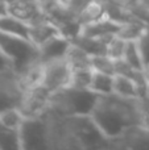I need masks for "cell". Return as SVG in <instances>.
Segmentation results:
<instances>
[{
	"mask_svg": "<svg viewBox=\"0 0 149 150\" xmlns=\"http://www.w3.org/2000/svg\"><path fill=\"white\" fill-rule=\"evenodd\" d=\"M67 149H110V138L100 130L91 115L65 116Z\"/></svg>",
	"mask_w": 149,
	"mask_h": 150,
	"instance_id": "2",
	"label": "cell"
},
{
	"mask_svg": "<svg viewBox=\"0 0 149 150\" xmlns=\"http://www.w3.org/2000/svg\"><path fill=\"white\" fill-rule=\"evenodd\" d=\"M145 98H148V99H149V83L147 84V95H145Z\"/></svg>",
	"mask_w": 149,
	"mask_h": 150,
	"instance_id": "34",
	"label": "cell"
},
{
	"mask_svg": "<svg viewBox=\"0 0 149 150\" xmlns=\"http://www.w3.org/2000/svg\"><path fill=\"white\" fill-rule=\"evenodd\" d=\"M0 150H21L20 132L0 121Z\"/></svg>",
	"mask_w": 149,
	"mask_h": 150,
	"instance_id": "18",
	"label": "cell"
},
{
	"mask_svg": "<svg viewBox=\"0 0 149 150\" xmlns=\"http://www.w3.org/2000/svg\"><path fill=\"white\" fill-rule=\"evenodd\" d=\"M116 36V34H115ZM114 36L110 37H91L86 36V34L79 33L75 38L71 40V42L75 45H78L79 47L84 50L86 53H89L90 55H102L107 54V45L110 42V40Z\"/></svg>",
	"mask_w": 149,
	"mask_h": 150,
	"instance_id": "12",
	"label": "cell"
},
{
	"mask_svg": "<svg viewBox=\"0 0 149 150\" xmlns=\"http://www.w3.org/2000/svg\"><path fill=\"white\" fill-rule=\"evenodd\" d=\"M0 32L29 38V24L9 13H5L0 16Z\"/></svg>",
	"mask_w": 149,
	"mask_h": 150,
	"instance_id": "16",
	"label": "cell"
},
{
	"mask_svg": "<svg viewBox=\"0 0 149 150\" xmlns=\"http://www.w3.org/2000/svg\"><path fill=\"white\" fill-rule=\"evenodd\" d=\"M65 58L73 70L74 69L91 67V55L84 52L82 47H79L78 45L73 44V42H71L70 47L67 49Z\"/></svg>",
	"mask_w": 149,
	"mask_h": 150,
	"instance_id": "17",
	"label": "cell"
},
{
	"mask_svg": "<svg viewBox=\"0 0 149 150\" xmlns=\"http://www.w3.org/2000/svg\"><path fill=\"white\" fill-rule=\"evenodd\" d=\"M114 93L123 98H143V91L133 79L121 74L114 75Z\"/></svg>",
	"mask_w": 149,
	"mask_h": 150,
	"instance_id": "15",
	"label": "cell"
},
{
	"mask_svg": "<svg viewBox=\"0 0 149 150\" xmlns=\"http://www.w3.org/2000/svg\"><path fill=\"white\" fill-rule=\"evenodd\" d=\"M24 119H25V117H24V115L21 113V111L17 107L8 108V109H4V111L0 112V121L4 125L11 127V128L18 129Z\"/></svg>",
	"mask_w": 149,
	"mask_h": 150,
	"instance_id": "26",
	"label": "cell"
},
{
	"mask_svg": "<svg viewBox=\"0 0 149 150\" xmlns=\"http://www.w3.org/2000/svg\"><path fill=\"white\" fill-rule=\"evenodd\" d=\"M42 65H44L42 86L46 87L50 92H55L61 88L70 86L73 69L70 67L66 58L54 59Z\"/></svg>",
	"mask_w": 149,
	"mask_h": 150,
	"instance_id": "8",
	"label": "cell"
},
{
	"mask_svg": "<svg viewBox=\"0 0 149 150\" xmlns=\"http://www.w3.org/2000/svg\"><path fill=\"white\" fill-rule=\"evenodd\" d=\"M24 96V87L18 74L13 69L0 71V112L20 105Z\"/></svg>",
	"mask_w": 149,
	"mask_h": 150,
	"instance_id": "6",
	"label": "cell"
},
{
	"mask_svg": "<svg viewBox=\"0 0 149 150\" xmlns=\"http://www.w3.org/2000/svg\"><path fill=\"white\" fill-rule=\"evenodd\" d=\"M92 75H94V69L92 67L74 69L73 73H71L70 86L74 88L87 90V88H90V86H91Z\"/></svg>",
	"mask_w": 149,
	"mask_h": 150,
	"instance_id": "23",
	"label": "cell"
},
{
	"mask_svg": "<svg viewBox=\"0 0 149 150\" xmlns=\"http://www.w3.org/2000/svg\"><path fill=\"white\" fill-rule=\"evenodd\" d=\"M91 117L108 138L118 137L129 127L145 124L141 99L123 98L116 93L100 95Z\"/></svg>",
	"mask_w": 149,
	"mask_h": 150,
	"instance_id": "1",
	"label": "cell"
},
{
	"mask_svg": "<svg viewBox=\"0 0 149 150\" xmlns=\"http://www.w3.org/2000/svg\"><path fill=\"white\" fill-rule=\"evenodd\" d=\"M5 69H13V65L9 58L4 54V52L0 49V71L5 70Z\"/></svg>",
	"mask_w": 149,
	"mask_h": 150,
	"instance_id": "31",
	"label": "cell"
},
{
	"mask_svg": "<svg viewBox=\"0 0 149 150\" xmlns=\"http://www.w3.org/2000/svg\"><path fill=\"white\" fill-rule=\"evenodd\" d=\"M120 26L121 24L115 23L108 17H103L91 24L83 25L81 34H86V36L91 37H110L118 34V32L120 30Z\"/></svg>",
	"mask_w": 149,
	"mask_h": 150,
	"instance_id": "14",
	"label": "cell"
},
{
	"mask_svg": "<svg viewBox=\"0 0 149 150\" xmlns=\"http://www.w3.org/2000/svg\"><path fill=\"white\" fill-rule=\"evenodd\" d=\"M132 15L137 18L139 21H141L143 24H145L147 26H149V8L145 4H143L141 1L136 0L133 4L129 7Z\"/></svg>",
	"mask_w": 149,
	"mask_h": 150,
	"instance_id": "28",
	"label": "cell"
},
{
	"mask_svg": "<svg viewBox=\"0 0 149 150\" xmlns=\"http://www.w3.org/2000/svg\"><path fill=\"white\" fill-rule=\"evenodd\" d=\"M110 149H149V128L145 124L129 127L118 137L110 138Z\"/></svg>",
	"mask_w": 149,
	"mask_h": 150,
	"instance_id": "9",
	"label": "cell"
},
{
	"mask_svg": "<svg viewBox=\"0 0 149 150\" xmlns=\"http://www.w3.org/2000/svg\"><path fill=\"white\" fill-rule=\"evenodd\" d=\"M148 28L149 26L143 24L141 21L133 20V21H129V23L121 24L120 30L118 32L116 36L124 38L126 41H137V38H139Z\"/></svg>",
	"mask_w": 149,
	"mask_h": 150,
	"instance_id": "22",
	"label": "cell"
},
{
	"mask_svg": "<svg viewBox=\"0 0 149 150\" xmlns=\"http://www.w3.org/2000/svg\"><path fill=\"white\" fill-rule=\"evenodd\" d=\"M126 47H127L126 40L121 38V37H119V36H114L110 40L108 45H107V55L111 57L112 59H115V61L123 59Z\"/></svg>",
	"mask_w": 149,
	"mask_h": 150,
	"instance_id": "27",
	"label": "cell"
},
{
	"mask_svg": "<svg viewBox=\"0 0 149 150\" xmlns=\"http://www.w3.org/2000/svg\"><path fill=\"white\" fill-rule=\"evenodd\" d=\"M71 41L69 38H66L62 34L50 38L49 41H46L45 44H42L38 47V61L41 63H46L50 61L60 59V58H65L67 49L70 47Z\"/></svg>",
	"mask_w": 149,
	"mask_h": 150,
	"instance_id": "11",
	"label": "cell"
},
{
	"mask_svg": "<svg viewBox=\"0 0 149 150\" xmlns=\"http://www.w3.org/2000/svg\"><path fill=\"white\" fill-rule=\"evenodd\" d=\"M91 67L94 69V71L115 75L116 74V61L112 59L111 57H108L107 54L92 55L91 57Z\"/></svg>",
	"mask_w": 149,
	"mask_h": 150,
	"instance_id": "24",
	"label": "cell"
},
{
	"mask_svg": "<svg viewBox=\"0 0 149 150\" xmlns=\"http://www.w3.org/2000/svg\"><path fill=\"white\" fill-rule=\"evenodd\" d=\"M99 96L92 90H81L71 86L52 92L49 109L61 116L91 115L96 105Z\"/></svg>",
	"mask_w": 149,
	"mask_h": 150,
	"instance_id": "3",
	"label": "cell"
},
{
	"mask_svg": "<svg viewBox=\"0 0 149 150\" xmlns=\"http://www.w3.org/2000/svg\"><path fill=\"white\" fill-rule=\"evenodd\" d=\"M91 1H94V0H67L65 5L74 16H78Z\"/></svg>",
	"mask_w": 149,
	"mask_h": 150,
	"instance_id": "30",
	"label": "cell"
},
{
	"mask_svg": "<svg viewBox=\"0 0 149 150\" xmlns=\"http://www.w3.org/2000/svg\"><path fill=\"white\" fill-rule=\"evenodd\" d=\"M139 1H141L143 4H145V5H147V7L149 8V0H139Z\"/></svg>",
	"mask_w": 149,
	"mask_h": 150,
	"instance_id": "33",
	"label": "cell"
},
{
	"mask_svg": "<svg viewBox=\"0 0 149 150\" xmlns=\"http://www.w3.org/2000/svg\"><path fill=\"white\" fill-rule=\"evenodd\" d=\"M0 49L11 59L17 74L38 61V47L29 38L0 32Z\"/></svg>",
	"mask_w": 149,
	"mask_h": 150,
	"instance_id": "4",
	"label": "cell"
},
{
	"mask_svg": "<svg viewBox=\"0 0 149 150\" xmlns=\"http://www.w3.org/2000/svg\"><path fill=\"white\" fill-rule=\"evenodd\" d=\"M123 59L132 67L137 69V70H144V63H143L136 41H127V47L124 52Z\"/></svg>",
	"mask_w": 149,
	"mask_h": 150,
	"instance_id": "25",
	"label": "cell"
},
{
	"mask_svg": "<svg viewBox=\"0 0 149 150\" xmlns=\"http://www.w3.org/2000/svg\"><path fill=\"white\" fill-rule=\"evenodd\" d=\"M106 17V12H104V4L98 1H91L78 16V21L81 23V25H87V24H91L94 21H98L100 18Z\"/></svg>",
	"mask_w": 149,
	"mask_h": 150,
	"instance_id": "21",
	"label": "cell"
},
{
	"mask_svg": "<svg viewBox=\"0 0 149 150\" xmlns=\"http://www.w3.org/2000/svg\"><path fill=\"white\" fill-rule=\"evenodd\" d=\"M90 90L96 92L98 95H110V93H114V75L94 71Z\"/></svg>",
	"mask_w": 149,
	"mask_h": 150,
	"instance_id": "20",
	"label": "cell"
},
{
	"mask_svg": "<svg viewBox=\"0 0 149 150\" xmlns=\"http://www.w3.org/2000/svg\"><path fill=\"white\" fill-rule=\"evenodd\" d=\"M94 1H98V3H102V4H104L107 0H94Z\"/></svg>",
	"mask_w": 149,
	"mask_h": 150,
	"instance_id": "35",
	"label": "cell"
},
{
	"mask_svg": "<svg viewBox=\"0 0 149 150\" xmlns=\"http://www.w3.org/2000/svg\"><path fill=\"white\" fill-rule=\"evenodd\" d=\"M143 73H144V78H145V80H147V83H149V65L145 66Z\"/></svg>",
	"mask_w": 149,
	"mask_h": 150,
	"instance_id": "32",
	"label": "cell"
},
{
	"mask_svg": "<svg viewBox=\"0 0 149 150\" xmlns=\"http://www.w3.org/2000/svg\"><path fill=\"white\" fill-rule=\"evenodd\" d=\"M58 34H61L60 29L49 18L33 24V25H29V40L37 47H40L42 44H45L46 41H49L50 38L58 36Z\"/></svg>",
	"mask_w": 149,
	"mask_h": 150,
	"instance_id": "13",
	"label": "cell"
},
{
	"mask_svg": "<svg viewBox=\"0 0 149 150\" xmlns=\"http://www.w3.org/2000/svg\"><path fill=\"white\" fill-rule=\"evenodd\" d=\"M50 95L52 92L42 84L28 88L24 91V96L18 109L24 115V117L44 116L49 109Z\"/></svg>",
	"mask_w": 149,
	"mask_h": 150,
	"instance_id": "7",
	"label": "cell"
},
{
	"mask_svg": "<svg viewBox=\"0 0 149 150\" xmlns=\"http://www.w3.org/2000/svg\"><path fill=\"white\" fill-rule=\"evenodd\" d=\"M21 150H49V128L48 120L44 116L25 117L20 128Z\"/></svg>",
	"mask_w": 149,
	"mask_h": 150,
	"instance_id": "5",
	"label": "cell"
},
{
	"mask_svg": "<svg viewBox=\"0 0 149 150\" xmlns=\"http://www.w3.org/2000/svg\"><path fill=\"white\" fill-rule=\"evenodd\" d=\"M104 12H106V17L111 18L112 21L118 24H126L129 21L137 20L133 15H132L131 9L128 7H123V5L115 4L111 1H106L104 3Z\"/></svg>",
	"mask_w": 149,
	"mask_h": 150,
	"instance_id": "19",
	"label": "cell"
},
{
	"mask_svg": "<svg viewBox=\"0 0 149 150\" xmlns=\"http://www.w3.org/2000/svg\"><path fill=\"white\" fill-rule=\"evenodd\" d=\"M137 47H139L140 55H141L143 63H144V67L147 65H149V28L141 36L137 38Z\"/></svg>",
	"mask_w": 149,
	"mask_h": 150,
	"instance_id": "29",
	"label": "cell"
},
{
	"mask_svg": "<svg viewBox=\"0 0 149 150\" xmlns=\"http://www.w3.org/2000/svg\"><path fill=\"white\" fill-rule=\"evenodd\" d=\"M9 15L25 21L29 25L49 18L38 5L37 0H5Z\"/></svg>",
	"mask_w": 149,
	"mask_h": 150,
	"instance_id": "10",
	"label": "cell"
}]
</instances>
